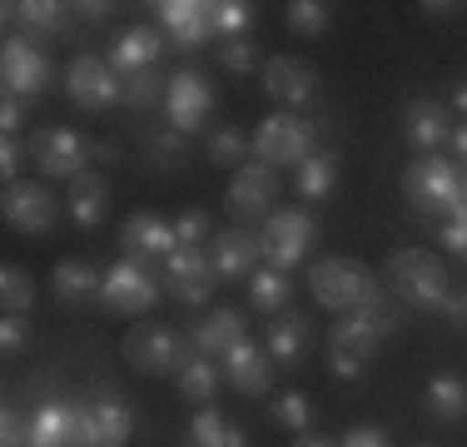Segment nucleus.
I'll return each mask as SVG.
<instances>
[{"label": "nucleus", "instance_id": "26", "mask_svg": "<svg viewBox=\"0 0 467 447\" xmlns=\"http://www.w3.org/2000/svg\"><path fill=\"white\" fill-rule=\"evenodd\" d=\"M26 447H75V418H70V398H50L36 408L30 418V438Z\"/></svg>", "mask_w": 467, "mask_h": 447}, {"label": "nucleus", "instance_id": "1", "mask_svg": "<svg viewBox=\"0 0 467 447\" xmlns=\"http://www.w3.org/2000/svg\"><path fill=\"white\" fill-rule=\"evenodd\" d=\"M393 328H398V308L388 304V294L368 298V304L353 308V313H338V323H333V333H328V368H333V378L358 383V378L368 373L373 353L383 348V338Z\"/></svg>", "mask_w": 467, "mask_h": 447}, {"label": "nucleus", "instance_id": "33", "mask_svg": "<svg viewBox=\"0 0 467 447\" xmlns=\"http://www.w3.org/2000/svg\"><path fill=\"white\" fill-rule=\"evenodd\" d=\"M189 442L194 447H244V432L219 418L214 408H199L194 418H189Z\"/></svg>", "mask_w": 467, "mask_h": 447}, {"label": "nucleus", "instance_id": "4", "mask_svg": "<svg viewBox=\"0 0 467 447\" xmlns=\"http://www.w3.org/2000/svg\"><path fill=\"white\" fill-rule=\"evenodd\" d=\"M403 194L418 214H458L462 209V170L442 154H418L403 170Z\"/></svg>", "mask_w": 467, "mask_h": 447}, {"label": "nucleus", "instance_id": "31", "mask_svg": "<svg viewBox=\"0 0 467 447\" xmlns=\"http://www.w3.org/2000/svg\"><path fill=\"white\" fill-rule=\"evenodd\" d=\"M65 10L70 5H55V0H26V5H5V20H20L26 26V36H55V30H65Z\"/></svg>", "mask_w": 467, "mask_h": 447}, {"label": "nucleus", "instance_id": "45", "mask_svg": "<svg viewBox=\"0 0 467 447\" xmlns=\"http://www.w3.org/2000/svg\"><path fill=\"white\" fill-rule=\"evenodd\" d=\"M338 447H393V442H388V432H383V428L363 422V428H348V432H343Z\"/></svg>", "mask_w": 467, "mask_h": 447}, {"label": "nucleus", "instance_id": "50", "mask_svg": "<svg viewBox=\"0 0 467 447\" xmlns=\"http://www.w3.org/2000/svg\"><path fill=\"white\" fill-rule=\"evenodd\" d=\"M452 154L467 164V120H462V125H452Z\"/></svg>", "mask_w": 467, "mask_h": 447}, {"label": "nucleus", "instance_id": "41", "mask_svg": "<svg viewBox=\"0 0 467 447\" xmlns=\"http://www.w3.org/2000/svg\"><path fill=\"white\" fill-rule=\"evenodd\" d=\"M174 239H180V249H204V239H214L204 209H184V214L174 219Z\"/></svg>", "mask_w": 467, "mask_h": 447}, {"label": "nucleus", "instance_id": "17", "mask_svg": "<svg viewBox=\"0 0 467 447\" xmlns=\"http://www.w3.org/2000/svg\"><path fill=\"white\" fill-rule=\"evenodd\" d=\"M160 55H164V36L154 26H130L119 30L115 45H109V70L135 80L144 70H160Z\"/></svg>", "mask_w": 467, "mask_h": 447}, {"label": "nucleus", "instance_id": "2", "mask_svg": "<svg viewBox=\"0 0 467 447\" xmlns=\"http://www.w3.org/2000/svg\"><path fill=\"white\" fill-rule=\"evenodd\" d=\"M70 418H75V447H125L135 432V408L115 388H95L90 398L70 393Z\"/></svg>", "mask_w": 467, "mask_h": 447}, {"label": "nucleus", "instance_id": "38", "mask_svg": "<svg viewBox=\"0 0 467 447\" xmlns=\"http://www.w3.org/2000/svg\"><path fill=\"white\" fill-rule=\"evenodd\" d=\"M249 20H254L249 0H219V5H209V26H214V36L239 40L244 30H249Z\"/></svg>", "mask_w": 467, "mask_h": 447}, {"label": "nucleus", "instance_id": "46", "mask_svg": "<svg viewBox=\"0 0 467 447\" xmlns=\"http://www.w3.org/2000/svg\"><path fill=\"white\" fill-rule=\"evenodd\" d=\"M26 438H30V422H20V412L5 408V418H0V442H5V447H26Z\"/></svg>", "mask_w": 467, "mask_h": 447}, {"label": "nucleus", "instance_id": "5", "mask_svg": "<svg viewBox=\"0 0 467 447\" xmlns=\"http://www.w3.org/2000/svg\"><path fill=\"white\" fill-rule=\"evenodd\" d=\"M314 140H318V130L308 125L304 115H294V109H274V115L259 120L249 150H254V160H259V164L284 170V164H304L308 154H314Z\"/></svg>", "mask_w": 467, "mask_h": 447}, {"label": "nucleus", "instance_id": "21", "mask_svg": "<svg viewBox=\"0 0 467 447\" xmlns=\"http://www.w3.org/2000/svg\"><path fill=\"white\" fill-rule=\"evenodd\" d=\"M154 20H160V26L170 30L180 50H199V45L214 36L204 0H160V5H154Z\"/></svg>", "mask_w": 467, "mask_h": 447}, {"label": "nucleus", "instance_id": "42", "mask_svg": "<svg viewBox=\"0 0 467 447\" xmlns=\"http://www.w3.org/2000/svg\"><path fill=\"white\" fill-rule=\"evenodd\" d=\"M219 55H224V70L229 75H249L254 65H259V45H254V40H229Z\"/></svg>", "mask_w": 467, "mask_h": 447}, {"label": "nucleus", "instance_id": "32", "mask_svg": "<svg viewBox=\"0 0 467 447\" xmlns=\"http://www.w3.org/2000/svg\"><path fill=\"white\" fill-rule=\"evenodd\" d=\"M288 298H294V284H288V274H279V268H259L249 278V304L259 313H288Z\"/></svg>", "mask_w": 467, "mask_h": 447}, {"label": "nucleus", "instance_id": "16", "mask_svg": "<svg viewBox=\"0 0 467 447\" xmlns=\"http://www.w3.org/2000/svg\"><path fill=\"white\" fill-rule=\"evenodd\" d=\"M259 75H264V95L279 99L284 109H298L318 95V70L308 60H298V55H274Z\"/></svg>", "mask_w": 467, "mask_h": 447}, {"label": "nucleus", "instance_id": "20", "mask_svg": "<svg viewBox=\"0 0 467 447\" xmlns=\"http://www.w3.org/2000/svg\"><path fill=\"white\" fill-rule=\"evenodd\" d=\"M119 249H125V259H170L174 249H180V239H174V224L154 219V214H130L125 229H119Z\"/></svg>", "mask_w": 467, "mask_h": 447}, {"label": "nucleus", "instance_id": "44", "mask_svg": "<svg viewBox=\"0 0 467 447\" xmlns=\"http://www.w3.org/2000/svg\"><path fill=\"white\" fill-rule=\"evenodd\" d=\"M442 249H452L458 259H467V204L442 224Z\"/></svg>", "mask_w": 467, "mask_h": 447}, {"label": "nucleus", "instance_id": "15", "mask_svg": "<svg viewBox=\"0 0 467 447\" xmlns=\"http://www.w3.org/2000/svg\"><path fill=\"white\" fill-rule=\"evenodd\" d=\"M5 224L20 234H50L55 219H60V199L50 194L46 184H36V179H16V184H5Z\"/></svg>", "mask_w": 467, "mask_h": 447}, {"label": "nucleus", "instance_id": "48", "mask_svg": "<svg viewBox=\"0 0 467 447\" xmlns=\"http://www.w3.org/2000/svg\"><path fill=\"white\" fill-rule=\"evenodd\" d=\"M16 174H20V140H5L0 144V179L16 184Z\"/></svg>", "mask_w": 467, "mask_h": 447}, {"label": "nucleus", "instance_id": "8", "mask_svg": "<svg viewBox=\"0 0 467 447\" xmlns=\"http://www.w3.org/2000/svg\"><path fill=\"white\" fill-rule=\"evenodd\" d=\"M154 298H160V284H154L150 264H140V259H119L99 274V304L109 313L140 318V313L154 308Z\"/></svg>", "mask_w": 467, "mask_h": 447}, {"label": "nucleus", "instance_id": "29", "mask_svg": "<svg viewBox=\"0 0 467 447\" xmlns=\"http://www.w3.org/2000/svg\"><path fill=\"white\" fill-rule=\"evenodd\" d=\"M422 402H428L432 418L458 422V418H467V383H462L458 373H438L428 383V393H422Z\"/></svg>", "mask_w": 467, "mask_h": 447}, {"label": "nucleus", "instance_id": "19", "mask_svg": "<svg viewBox=\"0 0 467 447\" xmlns=\"http://www.w3.org/2000/svg\"><path fill=\"white\" fill-rule=\"evenodd\" d=\"M209 259H214L219 278H254L259 274V259H264V244L249 229H219L209 239Z\"/></svg>", "mask_w": 467, "mask_h": 447}, {"label": "nucleus", "instance_id": "36", "mask_svg": "<svg viewBox=\"0 0 467 447\" xmlns=\"http://www.w3.org/2000/svg\"><path fill=\"white\" fill-rule=\"evenodd\" d=\"M269 418L288 432H308V422H314V398L308 393H279L269 408Z\"/></svg>", "mask_w": 467, "mask_h": 447}, {"label": "nucleus", "instance_id": "49", "mask_svg": "<svg viewBox=\"0 0 467 447\" xmlns=\"http://www.w3.org/2000/svg\"><path fill=\"white\" fill-rule=\"evenodd\" d=\"M442 313L452 318V328H462V333H467V294H462V288H452V298L442 304Z\"/></svg>", "mask_w": 467, "mask_h": 447}, {"label": "nucleus", "instance_id": "14", "mask_svg": "<svg viewBox=\"0 0 467 447\" xmlns=\"http://www.w3.org/2000/svg\"><path fill=\"white\" fill-rule=\"evenodd\" d=\"M214 109V80L204 70H184L170 75V89H164V115H170L174 134H194L204 125V115Z\"/></svg>", "mask_w": 467, "mask_h": 447}, {"label": "nucleus", "instance_id": "22", "mask_svg": "<svg viewBox=\"0 0 467 447\" xmlns=\"http://www.w3.org/2000/svg\"><path fill=\"white\" fill-rule=\"evenodd\" d=\"M274 199H279V174L259 160L239 164V174L229 179V209L234 214H264Z\"/></svg>", "mask_w": 467, "mask_h": 447}, {"label": "nucleus", "instance_id": "7", "mask_svg": "<svg viewBox=\"0 0 467 447\" xmlns=\"http://www.w3.org/2000/svg\"><path fill=\"white\" fill-rule=\"evenodd\" d=\"M125 363L144 378H170L189 363V348L180 328H170V323H140L125 333Z\"/></svg>", "mask_w": 467, "mask_h": 447}, {"label": "nucleus", "instance_id": "39", "mask_svg": "<svg viewBox=\"0 0 467 447\" xmlns=\"http://www.w3.org/2000/svg\"><path fill=\"white\" fill-rule=\"evenodd\" d=\"M204 154L214 164H239L244 154H249V140H244V130H234V125H219V130H209V144H204Z\"/></svg>", "mask_w": 467, "mask_h": 447}, {"label": "nucleus", "instance_id": "40", "mask_svg": "<svg viewBox=\"0 0 467 447\" xmlns=\"http://www.w3.org/2000/svg\"><path fill=\"white\" fill-rule=\"evenodd\" d=\"M164 89H170V80H164L160 70H144V75H135V80H125V105L130 109H150L154 99H164Z\"/></svg>", "mask_w": 467, "mask_h": 447}, {"label": "nucleus", "instance_id": "11", "mask_svg": "<svg viewBox=\"0 0 467 447\" xmlns=\"http://www.w3.org/2000/svg\"><path fill=\"white\" fill-rule=\"evenodd\" d=\"M0 80H5V95H10V99H36V95H46V85H50V60H46V50H40V40L10 36L5 50H0Z\"/></svg>", "mask_w": 467, "mask_h": 447}, {"label": "nucleus", "instance_id": "3", "mask_svg": "<svg viewBox=\"0 0 467 447\" xmlns=\"http://www.w3.org/2000/svg\"><path fill=\"white\" fill-rule=\"evenodd\" d=\"M383 278L393 284V294L408 298L413 308H442L452 298L448 268H442V259L428 254V249H393L388 254Z\"/></svg>", "mask_w": 467, "mask_h": 447}, {"label": "nucleus", "instance_id": "30", "mask_svg": "<svg viewBox=\"0 0 467 447\" xmlns=\"http://www.w3.org/2000/svg\"><path fill=\"white\" fill-rule=\"evenodd\" d=\"M219 378H224V368H214V358H189V363L180 368V393L184 402H199V408H209L219 393Z\"/></svg>", "mask_w": 467, "mask_h": 447}, {"label": "nucleus", "instance_id": "35", "mask_svg": "<svg viewBox=\"0 0 467 447\" xmlns=\"http://www.w3.org/2000/svg\"><path fill=\"white\" fill-rule=\"evenodd\" d=\"M284 20H288L294 36H324L328 20H333V5L328 0H294V5L284 10Z\"/></svg>", "mask_w": 467, "mask_h": 447}, {"label": "nucleus", "instance_id": "24", "mask_svg": "<svg viewBox=\"0 0 467 447\" xmlns=\"http://www.w3.org/2000/svg\"><path fill=\"white\" fill-rule=\"evenodd\" d=\"M109 209V179L99 170H85L80 179H70V194H65V214L80 229H95Z\"/></svg>", "mask_w": 467, "mask_h": 447}, {"label": "nucleus", "instance_id": "28", "mask_svg": "<svg viewBox=\"0 0 467 447\" xmlns=\"http://www.w3.org/2000/svg\"><path fill=\"white\" fill-rule=\"evenodd\" d=\"M50 288H55L60 304H90V298L99 304V274L85 259H60V264H55Z\"/></svg>", "mask_w": 467, "mask_h": 447}, {"label": "nucleus", "instance_id": "12", "mask_svg": "<svg viewBox=\"0 0 467 447\" xmlns=\"http://www.w3.org/2000/svg\"><path fill=\"white\" fill-rule=\"evenodd\" d=\"M214 284H219V268L209 259V249H174L164 259V288L174 294V304L204 308L214 298Z\"/></svg>", "mask_w": 467, "mask_h": 447}, {"label": "nucleus", "instance_id": "25", "mask_svg": "<svg viewBox=\"0 0 467 447\" xmlns=\"http://www.w3.org/2000/svg\"><path fill=\"white\" fill-rule=\"evenodd\" d=\"M408 140H413L418 154H432L442 140H452L448 105H438V99H413V105H408Z\"/></svg>", "mask_w": 467, "mask_h": 447}, {"label": "nucleus", "instance_id": "43", "mask_svg": "<svg viewBox=\"0 0 467 447\" xmlns=\"http://www.w3.org/2000/svg\"><path fill=\"white\" fill-rule=\"evenodd\" d=\"M0 348H5V358H16V353L30 348V328H26L20 313H5V323H0Z\"/></svg>", "mask_w": 467, "mask_h": 447}, {"label": "nucleus", "instance_id": "27", "mask_svg": "<svg viewBox=\"0 0 467 447\" xmlns=\"http://www.w3.org/2000/svg\"><path fill=\"white\" fill-rule=\"evenodd\" d=\"M264 348H269L274 363H298V358L308 353V318L304 313H279V318L269 323V333H264Z\"/></svg>", "mask_w": 467, "mask_h": 447}, {"label": "nucleus", "instance_id": "37", "mask_svg": "<svg viewBox=\"0 0 467 447\" xmlns=\"http://www.w3.org/2000/svg\"><path fill=\"white\" fill-rule=\"evenodd\" d=\"M0 304H5V313H26L36 304V278L26 268L5 264V274H0Z\"/></svg>", "mask_w": 467, "mask_h": 447}, {"label": "nucleus", "instance_id": "54", "mask_svg": "<svg viewBox=\"0 0 467 447\" xmlns=\"http://www.w3.org/2000/svg\"><path fill=\"white\" fill-rule=\"evenodd\" d=\"M462 204H467V179H462Z\"/></svg>", "mask_w": 467, "mask_h": 447}, {"label": "nucleus", "instance_id": "9", "mask_svg": "<svg viewBox=\"0 0 467 447\" xmlns=\"http://www.w3.org/2000/svg\"><path fill=\"white\" fill-rule=\"evenodd\" d=\"M95 144L85 140L80 130H65V125H46L30 134V160H36L40 174L50 179H80L85 164H90Z\"/></svg>", "mask_w": 467, "mask_h": 447}, {"label": "nucleus", "instance_id": "18", "mask_svg": "<svg viewBox=\"0 0 467 447\" xmlns=\"http://www.w3.org/2000/svg\"><path fill=\"white\" fill-rule=\"evenodd\" d=\"M274 358L264 343H254V338H239L234 348L224 353V378H229V388L234 393H244V398H259V393H269V383H274Z\"/></svg>", "mask_w": 467, "mask_h": 447}, {"label": "nucleus", "instance_id": "53", "mask_svg": "<svg viewBox=\"0 0 467 447\" xmlns=\"http://www.w3.org/2000/svg\"><path fill=\"white\" fill-rule=\"evenodd\" d=\"M452 105H458L462 115H467V85H458V89H452Z\"/></svg>", "mask_w": 467, "mask_h": 447}, {"label": "nucleus", "instance_id": "10", "mask_svg": "<svg viewBox=\"0 0 467 447\" xmlns=\"http://www.w3.org/2000/svg\"><path fill=\"white\" fill-rule=\"evenodd\" d=\"M314 239H318V224L308 219L304 209H279V214H269V224H264V234H259L264 259H269V268H279V274L304 264L308 249H314Z\"/></svg>", "mask_w": 467, "mask_h": 447}, {"label": "nucleus", "instance_id": "51", "mask_svg": "<svg viewBox=\"0 0 467 447\" xmlns=\"http://www.w3.org/2000/svg\"><path fill=\"white\" fill-rule=\"evenodd\" d=\"M294 447H338L333 438H324V432H298V442Z\"/></svg>", "mask_w": 467, "mask_h": 447}, {"label": "nucleus", "instance_id": "23", "mask_svg": "<svg viewBox=\"0 0 467 447\" xmlns=\"http://www.w3.org/2000/svg\"><path fill=\"white\" fill-rule=\"evenodd\" d=\"M239 338H244V313L229 308V304L214 308L204 323H194V328H189V343H194L199 358H224Z\"/></svg>", "mask_w": 467, "mask_h": 447}, {"label": "nucleus", "instance_id": "34", "mask_svg": "<svg viewBox=\"0 0 467 447\" xmlns=\"http://www.w3.org/2000/svg\"><path fill=\"white\" fill-rule=\"evenodd\" d=\"M333 184H338V154H308L304 164H298V194L304 199H328Z\"/></svg>", "mask_w": 467, "mask_h": 447}, {"label": "nucleus", "instance_id": "52", "mask_svg": "<svg viewBox=\"0 0 467 447\" xmlns=\"http://www.w3.org/2000/svg\"><path fill=\"white\" fill-rule=\"evenodd\" d=\"M95 160H99V164H115L119 150H115V144H95Z\"/></svg>", "mask_w": 467, "mask_h": 447}, {"label": "nucleus", "instance_id": "47", "mask_svg": "<svg viewBox=\"0 0 467 447\" xmlns=\"http://www.w3.org/2000/svg\"><path fill=\"white\" fill-rule=\"evenodd\" d=\"M20 125H26V105L5 95V105H0V130H5V140H16V130H20Z\"/></svg>", "mask_w": 467, "mask_h": 447}, {"label": "nucleus", "instance_id": "6", "mask_svg": "<svg viewBox=\"0 0 467 447\" xmlns=\"http://www.w3.org/2000/svg\"><path fill=\"white\" fill-rule=\"evenodd\" d=\"M308 288H314V298L328 313H353V308L368 304V298L383 294L378 278L358 259H318L314 268H308Z\"/></svg>", "mask_w": 467, "mask_h": 447}, {"label": "nucleus", "instance_id": "13", "mask_svg": "<svg viewBox=\"0 0 467 447\" xmlns=\"http://www.w3.org/2000/svg\"><path fill=\"white\" fill-rule=\"evenodd\" d=\"M65 89H70V99L80 109H99L109 105H125V85H119V75L109 70V60H99V55H75L70 70H65Z\"/></svg>", "mask_w": 467, "mask_h": 447}]
</instances>
